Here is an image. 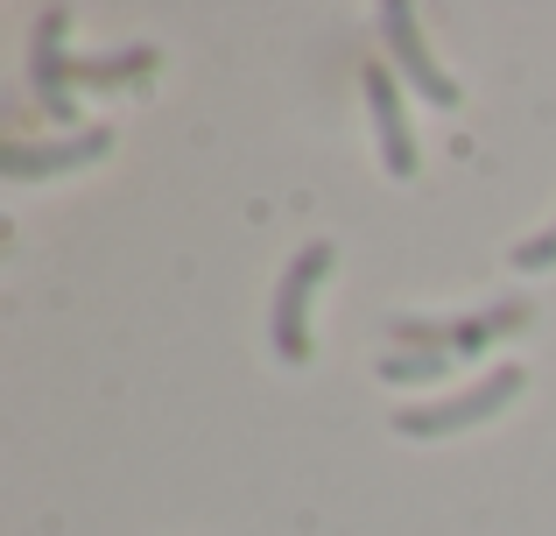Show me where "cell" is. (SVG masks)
Wrapping results in <instances>:
<instances>
[{"mask_svg":"<svg viewBox=\"0 0 556 536\" xmlns=\"http://www.w3.org/2000/svg\"><path fill=\"white\" fill-rule=\"evenodd\" d=\"M331 269V248H303L296 262L282 269V289H275V353L282 360H311V289L325 283Z\"/></svg>","mask_w":556,"mask_h":536,"instance_id":"obj_3","label":"cell"},{"mask_svg":"<svg viewBox=\"0 0 556 536\" xmlns=\"http://www.w3.org/2000/svg\"><path fill=\"white\" fill-rule=\"evenodd\" d=\"M521 325H529V303H521V297L493 303V311L465 317V325H430V317H394V353H444V360H458V353H479V346L507 339V332H521Z\"/></svg>","mask_w":556,"mask_h":536,"instance_id":"obj_1","label":"cell"},{"mask_svg":"<svg viewBox=\"0 0 556 536\" xmlns=\"http://www.w3.org/2000/svg\"><path fill=\"white\" fill-rule=\"evenodd\" d=\"M64 36H71V14L50 8L36 22V57H28V78H36V99L42 113H56V121H71V64H64Z\"/></svg>","mask_w":556,"mask_h":536,"instance_id":"obj_7","label":"cell"},{"mask_svg":"<svg viewBox=\"0 0 556 536\" xmlns=\"http://www.w3.org/2000/svg\"><path fill=\"white\" fill-rule=\"evenodd\" d=\"M380 28H388V50H394V71H402L408 85H416L430 107H458V78H444L437 71V57H430V42H422V28H416V8L408 0H388L380 8Z\"/></svg>","mask_w":556,"mask_h":536,"instance_id":"obj_4","label":"cell"},{"mask_svg":"<svg viewBox=\"0 0 556 536\" xmlns=\"http://www.w3.org/2000/svg\"><path fill=\"white\" fill-rule=\"evenodd\" d=\"M113 149V127H85L71 141H14L0 149V177L8 184H36V177H64V170H85Z\"/></svg>","mask_w":556,"mask_h":536,"instance_id":"obj_5","label":"cell"},{"mask_svg":"<svg viewBox=\"0 0 556 536\" xmlns=\"http://www.w3.org/2000/svg\"><path fill=\"white\" fill-rule=\"evenodd\" d=\"M367 85V107H374V135H380V163L388 177H416V135H408V113H402V92H394L388 64H367L359 71Z\"/></svg>","mask_w":556,"mask_h":536,"instance_id":"obj_6","label":"cell"},{"mask_svg":"<svg viewBox=\"0 0 556 536\" xmlns=\"http://www.w3.org/2000/svg\"><path fill=\"white\" fill-rule=\"evenodd\" d=\"M155 71V50H121V57H78L71 64V85H121V78H141Z\"/></svg>","mask_w":556,"mask_h":536,"instance_id":"obj_8","label":"cell"},{"mask_svg":"<svg viewBox=\"0 0 556 536\" xmlns=\"http://www.w3.org/2000/svg\"><path fill=\"white\" fill-rule=\"evenodd\" d=\"M515 269H556V226H543V234H529V240H521V248H515Z\"/></svg>","mask_w":556,"mask_h":536,"instance_id":"obj_10","label":"cell"},{"mask_svg":"<svg viewBox=\"0 0 556 536\" xmlns=\"http://www.w3.org/2000/svg\"><path fill=\"white\" fill-rule=\"evenodd\" d=\"M451 360L444 353H388L380 360V382H430V374H444Z\"/></svg>","mask_w":556,"mask_h":536,"instance_id":"obj_9","label":"cell"},{"mask_svg":"<svg viewBox=\"0 0 556 536\" xmlns=\"http://www.w3.org/2000/svg\"><path fill=\"white\" fill-rule=\"evenodd\" d=\"M521 382H529L521 367H486L472 388H458V396L430 402V410H402V416H394V431H402V438H444V431L486 424L501 402H515V396H521Z\"/></svg>","mask_w":556,"mask_h":536,"instance_id":"obj_2","label":"cell"}]
</instances>
